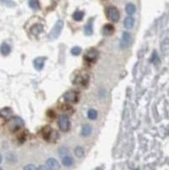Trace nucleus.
Segmentation results:
<instances>
[{
	"mask_svg": "<svg viewBox=\"0 0 169 170\" xmlns=\"http://www.w3.org/2000/svg\"><path fill=\"white\" fill-rule=\"evenodd\" d=\"M41 135H42L43 139L47 142L53 143L59 139V132L55 130L51 129L50 126H44L42 130H41Z\"/></svg>",
	"mask_w": 169,
	"mask_h": 170,
	"instance_id": "f257e3e1",
	"label": "nucleus"
},
{
	"mask_svg": "<svg viewBox=\"0 0 169 170\" xmlns=\"http://www.w3.org/2000/svg\"><path fill=\"white\" fill-rule=\"evenodd\" d=\"M89 79H90V74L86 70H82L81 72H78L77 75L75 76L73 83L75 86H77V87L86 88L89 85Z\"/></svg>",
	"mask_w": 169,
	"mask_h": 170,
	"instance_id": "f03ea898",
	"label": "nucleus"
},
{
	"mask_svg": "<svg viewBox=\"0 0 169 170\" xmlns=\"http://www.w3.org/2000/svg\"><path fill=\"white\" fill-rule=\"evenodd\" d=\"M8 130L13 133L19 132L20 130H22V127L24 126V121L22 118L18 117V116H13L10 120L7 121Z\"/></svg>",
	"mask_w": 169,
	"mask_h": 170,
	"instance_id": "7ed1b4c3",
	"label": "nucleus"
},
{
	"mask_svg": "<svg viewBox=\"0 0 169 170\" xmlns=\"http://www.w3.org/2000/svg\"><path fill=\"white\" fill-rule=\"evenodd\" d=\"M64 28V21L63 20H58L55 22L54 26L52 27L51 31H50L49 34V39L50 40H55V39H58L60 37V35L62 34V31H63Z\"/></svg>",
	"mask_w": 169,
	"mask_h": 170,
	"instance_id": "20e7f679",
	"label": "nucleus"
},
{
	"mask_svg": "<svg viewBox=\"0 0 169 170\" xmlns=\"http://www.w3.org/2000/svg\"><path fill=\"white\" fill-rule=\"evenodd\" d=\"M64 100L66 103H69V104H73V103H76L79 99V93L77 91H74V90H71V91H67L66 93L64 94Z\"/></svg>",
	"mask_w": 169,
	"mask_h": 170,
	"instance_id": "39448f33",
	"label": "nucleus"
},
{
	"mask_svg": "<svg viewBox=\"0 0 169 170\" xmlns=\"http://www.w3.org/2000/svg\"><path fill=\"white\" fill-rule=\"evenodd\" d=\"M106 18L111 21V22H118L120 19V13L115 7H109L106 11Z\"/></svg>",
	"mask_w": 169,
	"mask_h": 170,
	"instance_id": "423d86ee",
	"label": "nucleus"
},
{
	"mask_svg": "<svg viewBox=\"0 0 169 170\" xmlns=\"http://www.w3.org/2000/svg\"><path fill=\"white\" fill-rule=\"evenodd\" d=\"M98 59V51L94 48H91L86 51L84 55V61L87 64H94Z\"/></svg>",
	"mask_w": 169,
	"mask_h": 170,
	"instance_id": "0eeeda50",
	"label": "nucleus"
},
{
	"mask_svg": "<svg viewBox=\"0 0 169 170\" xmlns=\"http://www.w3.org/2000/svg\"><path fill=\"white\" fill-rule=\"evenodd\" d=\"M58 124H59V127L62 132L64 133H67L70 130V120H69V117L67 115H61L59 117V121H58Z\"/></svg>",
	"mask_w": 169,
	"mask_h": 170,
	"instance_id": "6e6552de",
	"label": "nucleus"
},
{
	"mask_svg": "<svg viewBox=\"0 0 169 170\" xmlns=\"http://www.w3.org/2000/svg\"><path fill=\"white\" fill-rule=\"evenodd\" d=\"M13 117V111L10 108H3L0 110V126L7 123V121Z\"/></svg>",
	"mask_w": 169,
	"mask_h": 170,
	"instance_id": "1a4fd4ad",
	"label": "nucleus"
},
{
	"mask_svg": "<svg viewBox=\"0 0 169 170\" xmlns=\"http://www.w3.org/2000/svg\"><path fill=\"white\" fill-rule=\"evenodd\" d=\"M130 41H132V37H130V34L127 31H123L122 32V38H121V42H120V47L121 48H127L130 45Z\"/></svg>",
	"mask_w": 169,
	"mask_h": 170,
	"instance_id": "9d476101",
	"label": "nucleus"
},
{
	"mask_svg": "<svg viewBox=\"0 0 169 170\" xmlns=\"http://www.w3.org/2000/svg\"><path fill=\"white\" fill-rule=\"evenodd\" d=\"M46 166L48 170H60L61 165L60 163L58 162V160L53 159V158H49L46 161Z\"/></svg>",
	"mask_w": 169,
	"mask_h": 170,
	"instance_id": "9b49d317",
	"label": "nucleus"
},
{
	"mask_svg": "<svg viewBox=\"0 0 169 170\" xmlns=\"http://www.w3.org/2000/svg\"><path fill=\"white\" fill-rule=\"evenodd\" d=\"M46 62V58L45 56H39V58H37L34 61V67L35 70L40 71L43 69L44 67V64H45Z\"/></svg>",
	"mask_w": 169,
	"mask_h": 170,
	"instance_id": "f8f14e48",
	"label": "nucleus"
},
{
	"mask_svg": "<svg viewBox=\"0 0 169 170\" xmlns=\"http://www.w3.org/2000/svg\"><path fill=\"white\" fill-rule=\"evenodd\" d=\"M123 25H124V27H125L126 29H132L133 27H134V25H135V19L132 16L126 17L125 19H124Z\"/></svg>",
	"mask_w": 169,
	"mask_h": 170,
	"instance_id": "ddd939ff",
	"label": "nucleus"
},
{
	"mask_svg": "<svg viewBox=\"0 0 169 170\" xmlns=\"http://www.w3.org/2000/svg\"><path fill=\"white\" fill-rule=\"evenodd\" d=\"M114 31H115V28L112 24H106L102 27V35H106V37H108V35H112L114 34Z\"/></svg>",
	"mask_w": 169,
	"mask_h": 170,
	"instance_id": "4468645a",
	"label": "nucleus"
},
{
	"mask_svg": "<svg viewBox=\"0 0 169 170\" xmlns=\"http://www.w3.org/2000/svg\"><path fill=\"white\" fill-rule=\"evenodd\" d=\"M11 51H12V48L7 43L1 44V46H0V52H1L2 55H8L11 53Z\"/></svg>",
	"mask_w": 169,
	"mask_h": 170,
	"instance_id": "2eb2a0df",
	"label": "nucleus"
},
{
	"mask_svg": "<svg viewBox=\"0 0 169 170\" xmlns=\"http://www.w3.org/2000/svg\"><path fill=\"white\" fill-rule=\"evenodd\" d=\"M85 35H91L93 34V19H91L87 24L85 25Z\"/></svg>",
	"mask_w": 169,
	"mask_h": 170,
	"instance_id": "dca6fc26",
	"label": "nucleus"
},
{
	"mask_svg": "<svg viewBox=\"0 0 169 170\" xmlns=\"http://www.w3.org/2000/svg\"><path fill=\"white\" fill-rule=\"evenodd\" d=\"M81 134H82V137H89L92 134V126H91V125H89V124L82 125Z\"/></svg>",
	"mask_w": 169,
	"mask_h": 170,
	"instance_id": "f3484780",
	"label": "nucleus"
},
{
	"mask_svg": "<svg viewBox=\"0 0 169 170\" xmlns=\"http://www.w3.org/2000/svg\"><path fill=\"white\" fill-rule=\"evenodd\" d=\"M42 31H43V25L41 24H35L31 28V32L34 35H39Z\"/></svg>",
	"mask_w": 169,
	"mask_h": 170,
	"instance_id": "a211bd4d",
	"label": "nucleus"
},
{
	"mask_svg": "<svg viewBox=\"0 0 169 170\" xmlns=\"http://www.w3.org/2000/svg\"><path fill=\"white\" fill-rule=\"evenodd\" d=\"M17 139H18V141H19L20 143L25 142V140L27 139V130H20L19 133H18V135H17Z\"/></svg>",
	"mask_w": 169,
	"mask_h": 170,
	"instance_id": "6ab92c4d",
	"label": "nucleus"
},
{
	"mask_svg": "<svg viewBox=\"0 0 169 170\" xmlns=\"http://www.w3.org/2000/svg\"><path fill=\"white\" fill-rule=\"evenodd\" d=\"M84 16H85V13L82 11H75L72 15V18L74 21H76V22H79V21H82L84 19Z\"/></svg>",
	"mask_w": 169,
	"mask_h": 170,
	"instance_id": "aec40b11",
	"label": "nucleus"
},
{
	"mask_svg": "<svg viewBox=\"0 0 169 170\" xmlns=\"http://www.w3.org/2000/svg\"><path fill=\"white\" fill-rule=\"evenodd\" d=\"M73 159L69 156H65L63 157V159H62V164L65 166V167H70L73 165Z\"/></svg>",
	"mask_w": 169,
	"mask_h": 170,
	"instance_id": "412c9836",
	"label": "nucleus"
},
{
	"mask_svg": "<svg viewBox=\"0 0 169 170\" xmlns=\"http://www.w3.org/2000/svg\"><path fill=\"white\" fill-rule=\"evenodd\" d=\"M125 12L126 14L129 15V16H132V15H134L136 13V5L134 3H129L126 4L125 7Z\"/></svg>",
	"mask_w": 169,
	"mask_h": 170,
	"instance_id": "4be33fe9",
	"label": "nucleus"
},
{
	"mask_svg": "<svg viewBox=\"0 0 169 170\" xmlns=\"http://www.w3.org/2000/svg\"><path fill=\"white\" fill-rule=\"evenodd\" d=\"M88 118L90 119V120H96L97 117H98V113H97L96 110H94V109H90L88 111Z\"/></svg>",
	"mask_w": 169,
	"mask_h": 170,
	"instance_id": "5701e85b",
	"label": "nucleus"
},
{
	"mask_svg": "<svg viewBox=\"0 0 169 170\" xmlns=\"http://www.w3.org/2000/svg\"><path fill=\"white\" fill-rule=\"evenodd\" d=\"M74 154H75L77 158H82V157H84V154H85V150H84V148L82 147V146H76L75 147V149H74Z\"/></svg>",
	"mask_w": 169,
	"mask_h": 170,
	"instance_id": "b1692460",
	"label": "nucleus"
},
{
	"mask_svg": "<svg viewBox=\"0 0 169 170\" xmlns=\"http://www.w3.org/2000/svg\"><path fill=\"white\" fill-rule=\"evenodd\" d=\"M28 5L29 7L32 8V10H38L40 7V3H39V0H28Z\"/></svg>",
	"mask_w": 169,
	"mask_h": 170,
	"instance_id": "393cba45",
	"label": "nucleus"
},
{
	"mask_svg": "<svg viewBox=\"0 0 169 170\" xmlns=\"http://www.w3.org/2000/svg\"><path fill=\"white\" fill-rule=\"evenodd\" d=\"M161 49H162V52L165 53V54H167L168 53V38H166L165 41L162 42Z\"/></svg>",
	"mask_w": 169,
	"mask_h": 170,
	"instance_id": "a878e982",
	"label": "nucleus"
},
{
	"mask_svg": "<svg viewBox=\"0 0 169 170\" xmlns=\"http://www.w3.org/2000/svg\"><path fill=\"white\" fill-rule=\"evenodd\" d=\"M81 52H82V48L78 46H74V47H72V49H71V54L74 55V56L79 55L81 54Z\"/></svg>",
	"mask_w": 169,
	"mask_h": 170,
	"instance_id": "bb28decb",
	"label": "nucleus"
},
{
	"mask_svg": "<svg viewBox=\"0 0 169 170\" xmlns=\"http://www.w3.org/2000/svg\"><path fill=\"white\" fill-rule=\"evenodd\" d=\"M61 110H62V111H64V112H72L73 111L69 103H66V104H63V106H61Z\"/></svg>",
	"mask_w": 169,
	"mask_h": 170,
	"instance_id": "cd10ccee",
	"label": "nucleus"
},
{
	"mask_svg": "<svg viewBox=\"0 0 169 170\" xmlns=\"http://www.w3.org/2000/svg\"><path fill=\"white\" fill-rule=\"evenodd\" d=\"M152 62H153V63H159V62H160L159 55H158V53H157L156 51H153V56H152Z\"/></svg>",
	"mask_w": 169,
	"mask_h": 170,
	"instance_id": "c85d7f7f",
	"label": "nucleus"
},
{
	"mask_svg": "<svg viewBox=\"0 0 169 170\" xmlns=\"http://www.w3.org/2000/svg\"><path fill=\"white\" fill-rule=\"evenodd\" d=\"M3 4H7V7H15V2H13L12 0H0Z\"/></svg>",
	"mask_w": 169,
	"mask_h": 170,
	"instance_id": "c756f323",
	"label": "nucleus"
},
{
	"mask_svg": "<svg viewBox=\"0 0 169 170\" xmlns=\"http://www.w3.org/2000/svg\"><path fill=\"white\" fill-rule=\"evenodd\" d=\"M24 170H37V167L32 164H29V165H26L24 167Z\"/></svg>",
	"mask_w": 169,
	"mask_h": 170,
	"instance_id": "7c9ffc66",
	"label": "nucleus"
},
{
	"mask_svg": "<svg viewBox=\"0 0 169 170\" xmlns=\"http://www.w3.org/2000/svg\"><path fill=\"white\" fill-rule=\"evenodd\" d=\"M47 115H48L50 118H54L55 117V114H54V112H53V111H48V112H47Z\"/></svg>",
	"mask_w": 169,
	"mask_h": 170,
	"instance_id": "2f4dec72",
	"label": "nucleus"
},
{
	"mask_svg": "<svg viewBox=\"0 0 169 170\" xmlns=\"http://www.w3.org/2000/svg\"><path fill=\"white\" fill-rule=\"evenodd\" d=\"M37 170H48V168H47L46 165H41L37 168Z\"/></svg>",
	"mask_w": 169,
	"mask_h": 170,
	"instance_id": "473e14b6",
	"label": "nucleus"
},
{
	"mask_svg": "<svg viewBox=\"0 0 169 170\" xmlns=\"http://www.w3.org/2000/svg\"><path fill=\"white\" fill-rule=\"evenodd\" d=\"M2 162V157H1V154H0V164H1Z\"/></svg>",
	"mask_w": 169,
	"mask_h": 170,
	"instance_id": "72a5a7b5",
	"label": "nucleus"
},
{
	"mask_svg": "<svg viewBox=\"0 0 169 170\" xmlns=\"http://www.w3.org/2000/svg\"><path fill=\"white\" fill-rule=\"evenodd\" d=\"M0 170H2V169H1V168H0Z\"/></svg>",
	"mask_w": 169,
	"mask_h": 170,
	"instance_id": "f704fd0d",
	"label": "nucleus"
},
{
	"mask_svg": "<svg viewBox=\"0 0 169 170\" xmlns=\"http://www.w3.org/2000/svg\"><path fill=\"white\" fill-rule=\"evenodd\" d=\"M136 170H139V169H136Z\"/></svg>",
	"mask_w": 169,
	"mask_h": 170,
	"instance_id": "c9c22d12",
	"label": "nucleus"
}]
</instances>
